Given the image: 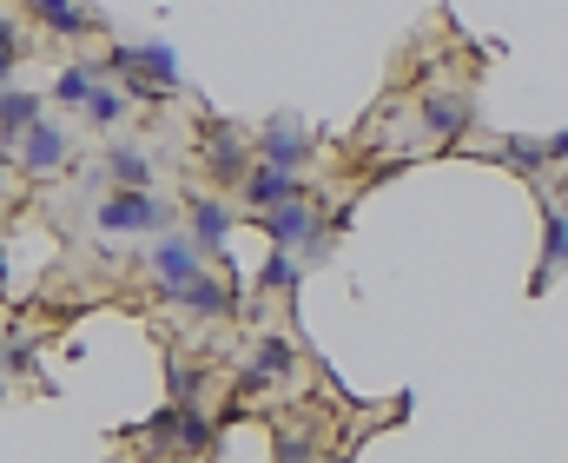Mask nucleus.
Segmentation results:
<instances>
[{
  "label": "nucleus",
  "instance_id": "1",
  "mask_svg": "<svg viewBox=\"0 0 568 463\" xmlns=\"http://www.w3.org/2000/svg\"><path fill=\"white\" fill-rule=\"evenodd\" d=\"M106 73H120L126 100H159V93H179V87H185L179 53H172L165 40H140V47H120V40H113Z\"/></svg>",
  "mask_w": 568,
  "mask_h": 463
},
{
  "label": "nucleus",
  "instance_id": "2",
  "mask_svg": "<svg viewBox=\"0 0 568 463\" xmlns=\"http://www.w3.org/2000/svg\"><path fill=\"white\" fill-rule=\"evenodd\" d=\"M258 232H265L278 252L304 259V265H317V259L331 252V225L317 219L311 192H304V199H284V205H272V212H258Z\"/></svg>",
  "mask_w": 568,
  "mask_h": 463
},
{
  "label": "nucleus",
  "instance_id": "3",
  "mask_svg": "<svg viewBox=\"0 0 568 463\" xmlns=\"http://www.w3.org/2000/svg\"><path fill=\"white\" fill-rule=\"evenodd\" d=\"M100 232L113 239H140V232H172V199H159L152 185L145 192H106L100 212H93Z\"/></svg>",
  "mask_w": 568,
  "mask_h": 463
},
{
  "label": "nucleus",
  "instance_id": "4",
  "mask_svg": "<svg viewBox=\"0 0 568 463\" xmlns=\"http://www.w3.org/2000/svg\"><path fill=\"white\" fill-rule=\"evenodd\" d=\"M73 153V133L60 127V120H33L27 133H20V147H13V165L27 172V179H53L60 165Z\"/></svg>",
  "mask_w": 568,
  "mask_h": 463
},
{
  "label": "nucleus",
  "instance_id": "5",
  "mask_svg": "<svg viewBox=\"0 0 568 463\" xmlns=\"http://www.w3.org/2000/svg\"><path fill=\"white\" fill-rule=\"evenodd\" d=\"M185 239H192L205 259H225V245H232V205H225L219 192H192V199H185Z\"/></svg>",
  "mask_w": 568,
  "mask_h": 463
},
{
  "label": "nucleus",
  "instance_id": "6",
  "mask_svg": "<svg viewBox=\"0 0 568 463\" xmlns=\"http://www.w3.org/2000/svg\"><path fill=\"white\" fill-rule=\"evenodd\" d=\"M252 172V147L232 133V127H219V120H205V179H219L225 192H239V179Z\"/></svg>",
  "mask_w": 568,
  "mask_h": 463
},
{
  "label": "nucleus",
  "instance_id": "7",
  "mask_svg": "<svg viewBox=\"0 0 568 463\" xmlns=\"http://www.w3.org/2000/svg\"><path fill=\"white\" fill-rule=\"evenodd\" d=\"M179 311H192V318H232L239 311V292H232V272L225 279H212V272H199V279H185V285H172L165 292Z\"/></svg>",
  "mask_w": 568,
  "mask_h": 463
},
{
  "label": "nucleus",
  "instance_id": "8",
  "mask_svg": "<svg viewBox=\"0 0 568 463\" xmlns=\"http://www.w3.org/2000/svg\"><path fill=\"white\" fill-rule=\"evenodd\" d=\"M145 259H152V272H159V285H165V292H172V285H185V279H199V272H205V252H199V245H192V239H185V232H159V239H152V252H145Z\"/></svg>",
  "mask_w": 568,
  "mask_h": 463
},
{
  "label": "nucleus",
  "instance_id": "9",
  "mask_svg": "<svg viewBox=\"0 0 568 463\" xmlns=\"http://www.w3.org/2000/svg\"><path fill=\"white\" fill-rule=\"evenodd\" d=\"M239 199H245L252 212H272V205H284V199H304V179H297V172H284V165L252 159V172L239 179Z\"/></svg>",
  "mask_w": 568,
  "mask_h": 463
},
{
  "label": "nucleus",
  "instance_id": "10",
  "mask_svg": "<svg viewBox=\"0 0 568 463\" xmlns=\"http://www.w3.org/2000/svg\"><path fill=\"white\" fill-rule=\"evenodd\" d=\"M252 159H265V165H284V172H297V165L311 159V133H304L297 120H272V127H258V140H252Z\"/></svg>",
  "mask_w": 568,
  "mask_h": 463
},
{
  "label": "nucleus",
  "instance_id": "11",
  "mask_svg": "<svg viewBox=\"0 0 568 463\" xmlns=\"http://www.w3.org/2000/svg\"><path fill=\"white\" fill-rule=\"evenodd\" d=\"M106 192H145L152 185V159L140 147H106V165H100Z\"/></svg>",
  "mask_w": 568,
  "mask_h": 463
},
{
  "label": "nucleus",
  "instance_id": "12",
  "mask_svg": "<svg viewBox=\"0 0 568 463\" xmlns=\"http://www.w3.org/2000/svg\"><path fill=\"white\" fill-rule=\"evenodd\" d=\"M219 437V424L199 411V404H179V431H172V457H205Z\"/></svg>",
  "mask_w": 568,
  "mask_h": 463
},
{
  "label": "nucleus",
  "instance_id": "13",
  "mask_svg": "<svg viewBox=\"0 0 568 463\" xmlns=\"http://www.w3.org/2000/svg\"><path fill=\"white\" fill-rule=\"evenodd\" d=\"M40 120V100L33 93H20V87H0V147L13 153L20 147V133Z\"/></svg>",
  "mask_w": 568,
  "mask_h": 463
},
{
  "label": "nucleus",
  "instance_id": "14",
  "mask_svg": "<svg viewBox=\"0 0 568 463\" xmlns=\"http://www.w3.org/2000/svg\"><path fill=\"white\" fill-rule=\"evenodd\" d=\"M33 13H40V27H47V33H67V40H87V33L100 27L80 0H33Z\"/></svg>",
  "mask_w": 568,
  "mask_h": 463
},
{
  "label": "nucleus",
  "instance_id": "15",
  "mask_svg": "<svg viewBox=\"0 0 568 463\" xmlns=\"http://www.w3.org/2000/svg\"><path fill=\"white\" fill-rule=\"evenodd\" d=\"M424 127L436 140H463V127H469V100L463 93H429L424 100Z\"/></svg>",
  "mask_w": 568,
  "mask_h": 463
},
{
  "label": "nucleus",
  "instance_id": "16",
  "mask_svg": "<svg viewBox=\"0 0 568 463\" xmlns=\"http://www.w3.org/2000/svg\"><path fill=\"white\" fill-rule=\"evenodd\" d=\"M252 371H258V378H272V384L297 371V351H291V338H284V331H265V338H258V351H252Z\"/></svg>",
  "mask_w": 568,
  "mask_h": 463
},
{
  "label": "nucleus",
  "instance_id": "17",
  "mask_svg": "<svg viewBox=\"0 0 568 463\" xmlns=\"http://www.w3.org/2000/svg\"><path fill=\"white\" fill-rule=\"evenodd\" d=\"M556 265H568V219H562V212H549V219H542V265H536V292L549 285V272H556Z\"/></svg>",
  "mask_w": 568,
  "mask_h": 463
},
{
  "label": "nucleus",
  "instance_id": "18",
  "mask_svg": "<svg viewBox=\"0 0 568 463\" xmlns=\"http://www.w3.org/2000/svg\"><path fill=\"white\" fill-rule=\"evenodd\" d=\"M80 113H87V120H93V127H100V133H113V127H120V120H126V113H133V100H126V93H120V87H93V100H87V107H80Z\"/></svg>",
  "mask_w": 568,
  "mask_h": 463
},
{
  "label": "nucleus",
  "instance_id": "19",
  "mask_svg": "<svg viewBox=\"0 0 568 463\" xmlns=\"http://www.w3.org/2000/svg\"><path fill=\"white\" fill-rule=\"evenodd\" d=\"M93 73H100V67H67V73L53 80V100H60V107H87V100H93V87H100Z\"/></svg>",
  "mask_w": 568,
  "mask_h": 463
},
{
  "label": "nucleus",
  "instance_id": "20",
  "mask_svg": "<svg viewBox=\"0 0 568 463\" xmlns=\"http://www.w3.org/2000/svg\"><path fill=\"white\" fill-rule=\"evenodd\" d=\"M503 159H509L516 172H536V179H542V165H549V147H542V140H523V133H503Z\"/></svg>",
  "mask_w": 568,
  "mask_h": 463
},
{
  "label": "nucleus",
  "instance_id": "21",
  "mask_svg": "<svg viewBox=\"0 0 568 463\" xmlns=\"http://www.w3.org/2000/svg\"><path fill=\"white\" fill-rule=\"evenodd\" d=\"M258 285H265V292H297V259L272 245V259H265V272H258Z\"/></svg>",
  "mask_w": 568,
  "mask_h": 463
},
{
  "label": "nucleus",
  "instance_id": "22",
  "mask_svg": "<svg viewBox=\"0 0 568 463\" xmlns=\"http://www.w3.org/2000/svg\"><path fill=\"white\" fill-rule=\"evenodd\" d=\"M199 391H205V371L185 364V358H172V404H199Z\"/></svg>",
  "mask_w": 568,
  "mask_h": 463
},
{
  "label": "nucleus",
  "instance_id": "23",
  "mask_svg": "<svg viewBox=\"0 0 568 463\" xmlns=\"http://www.w3.org/2000/svg\"><path fill=\"white\" fill-rule=\"evenodd\" d=\"M317 457V451H311V437H304V431H284L278 437V463H311Z\"/></svg>",
  "mask_w": 568,
  "mask_h": 463
},
{
  "label": "nucleus",
  "instance_id": "24",
  "mask_svg": "<svg viewBox=\"0 0 568 463\" xmlns=\"http://www.w3.org/2000/svg\"><path fill=\"white\" fill-rule=\"evenodd\" d=\"M20 53H27V33H20L7 13H0V60H20Z\"/></svg>",
  "mask_w": 568,
  "mask_h": 463
},
{
  "label": "nucleus",
  "instance_id": "25",
  "mask_svg": "<svg viewBox=\"0 0 568 463\" xmlns=\"http://www.w3.org/2000/svg\"><path fill=\"white\" fill-rule=\"evenodd\" d=\"M549 147V165H568V133H556V140H542Z\"/></svg>",
  "mask_w": 568,
  "mask_h": 463
},
{
  "label": "nucleus",
  "instance_id": "26",
  "mask_svg": "<svg viewBox=\"0 0 568 463\" xmlns=\"http://www.w3.org/2000/svg\"><path fill=\"white\" fill-rule=\"evenodd\" d=\"M7 279H13V259H7V239H0V292H13Z\"/></svg>",
  "mask_w": 568,
  "mask_h": 463
},
{
  "label": "nucleus",
  "instance_id": "27",
  "mask_svg": "<svg viewBox=\"0 0 568 463\" xmlns=\"http://www.w3.org/2000/svg\"><path fill=\"white\" fill-rule=\"evenodd\" d=\"M7 179H13V153H7V147H0V185H7Z\"/></svg>",
  "mask_w": 568,
  "mask_h": 463
},
{
  "label": "nucleus",
  "instance_id": "28",
  "mask_svg": "<svg viewBox=\"0 0 568 463\" xmlns=\"http://www.w3.org/2000/svg\"><path fill=\"white\" fill-rule=\"evenodd\" d=\"M0 87H13V60H0Z\"/></svg>",
  "mask_w": 568,
  "mask_h": 463
},
{
  "label": "nucleus",
  "instance_id": "29",
  "mask_svg": "<svg viewBox=\"0 0 568 463\" xmlns=\"http://www.w3.org/2000/svg\"><path fill=\"white\" fill-rule=\"evenodd\" d=\"M549 185H562V192H568V172H562V179H549Z\"/></svg>",
  "mask_w": 568,
  "mask_h": 463
},
{
  "label": "nucleus",
  "instance_id": "30",
  "mask_svg": "<svg viewBox=\"0 0 568 463\" xmlns=\"http://www.w3.org/2000/svg\"><path fill=\"white\" fill-rule=\"evenodd\" d=\"M562 219H568V212H562Z\"/></svg>",
  "mask_w": 568,
  "mask_h": 463
}]
</instances>
